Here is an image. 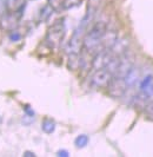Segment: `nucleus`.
I'll list each match as a JSON object with an SVG mask.
<instances>
[{
    "mask_svg": "<svg viewBox=\"0 0 153 157\" xmlns=\"http://www.w3.org/2000/svg\"><path fill=\"white\" fill-rule=\"evenodd\" d=\"M107 31V24L105 21H97L92 25L88 31L85 32L81 50L90 52L92 56L94 55L97 47L99 46L100 41L103 39L104 34Z\"/></svg>",
    "mask_w": 153,
    "mask_h": 157,
    "instance_id": "nucleus-1",
    "label": "nucleus"
},
{
    "mask_svg": "<svg viewBox=\"0 0 153 157\" xmlns=\"http://www.w3.org/2000/svg\"><path fill=\"white\" fill-rule=\"evenodd\" d=\"M65 33H66V27H65L64 19L54 21L46 32V44L48 45L50 48H57L62 43Z\"/></svg>",
    "mask_w": 153,
    "mask_h": 157,
    "instance_id": "nucleus-2",
    "label": "nucleus"
},
{
    "mask_svg": "<svg viewBox=\"0 0 153 157\" xmlns=\"http://www.w3.org/2000/svg\"><path fill=\"white\" fill-rule=\"evenodd\" d=\"M136 63V56L132 51H125L122 55L119 56V65L118 69L115 71L113 76L120 77V78H125L126 73L133 67V65Z\"/></svg>",
    "mask_w": 153,
    "mask_h": 157,
    "instance_id": "nucleus-3",
    "label": "nucleus"
},
{
    "mask_svg": "<svg viewBox=\"0 0 153 157\" xmlns=\"http://www.w3.org/2000/svg\"><path fill=\"white\" fill-rule=\"evenodd\" d=\"M21 13H23V10L17 11V12H7V13H4L2 16H0V30L5 32L14 31L18 27L20 18L23 16Z\"/></svg>",
    "mask_w": 153,
    "mask_h": 157,
    "instance_id": "nucleus-4",
    "label": "nucleus"
},
{
    "mask_svg": "<svg viewBox=\"0 0 153 157\" xmlns=\"http://www.w3.org/2000/svg\"><path fill=\"white\" fill-rule=\"evenodd\" d=\"M106 87L108 94L113 98H121L126 92V90H127V86H126V83H125L124 78L117 77V76H112V78L108 82Z\"/></svg>",
    "mask_w": 153,
    "mask_h": 157,
    "instance_id": "nucleus-5",
    "label": "nucleus"
},
{
    "mask_svg": "<svg viewBox=\"0 0 153 157\" xmlns=\"http://www.w3.org/2000/svg\"><path fill=\"white\" fill-rule=\"evenodd\" d=\"M112 78V73L103 67V69H98L94 70V73L91 78V84L95 87H105L107 86L108 82Z\"/></svg>",
    "mask_w": 153,
    "mask_h": 157,
    "instance_id": "nucleus-6",
    "label": "nucleus"
},
{
    "mask_svg": "<svg viewBox=\"0 0 153 157\" xmlns=\"http://www.w3.org/2000/svg\"><path fill=\"white\" fill-rule=\"evenodd\" d=\"M140 73H141L140 67H138V66H136V65H133V67L126 73V76H125V78H124L127 89L134 87L138 83H139V80H140Z\"/></svg>",
    "mask_w": 153,
    "mask_h": 157,
    "instance_id": "nucleus-7",
    "label": "nucleus"
},
{
    "mask_svg": "<svg viewBox=\"0 0 153 157\" xmlns=\"http://www.w3.org/2000/svg\"><path fill=\"white\" fill-rule=\"evenodd\" d=\"M101 0H87V8H86V13L85 17L83 18V21L86 23L87 25L93 20V18L95 16L97 11L100 6Z\"/></svg>",
    "mask_w": 153,
    "mask_h": 157,
    "instance_id": "nucleus-8",
    "label": "nucleus"
},
{
    "mask_svg": "<svg viewBox=\"0 0 153 157\" xmlns=\"http://www.w3.org/2000/svg\"><path fill=\"white\" fill-rule=\"evenodd\" d=\"M127 50H129V39L126 38H118L114 41V44L110 47V51L113 56H120Z\"/></svg>",
    "mask_w": 153,
    "mask_h": 157,
    "instance_id": "nucleus-9",
    "label": "nucleus"
},
{
    "mask_svg": "<svg viewBox=\"0 0 153 157\" xmlns=\"http://www.w3.org/2000/svg\"><path fill=\"white\" fill-rule=\"evenodd\" d=\"M26 0H6V11L7 12H17L21 11L25 7Z\"/></svg>",
    "mask_w": 153,
    "mask_h": 157,
    "instance_id": "nucleus-10",
    "label": "nucleus"
},
{
    "mask_svg": "<svg viewBox=\"0 0 153 157\" xmlns=\"http://www.w3.org/2000/svg\"><path fill=\"white\" fill-rule=\"evenodd\" d=\"M80 63V52H69V60H67V67L71 71H74L79 69Z\"/></svg>",
    "mask_w": 153,
    "mask_h": 157,
    "instance_id": "nucleus-11",
    "label": "nucleus"
},
{
    "mask_svg": "<svg viewBox=\"0 0 153 157\" xmlns=\"http://www.w3.org/2000/svg\"><path fill=\"white\" fill-rule=\"evenodd\" d=\"M47 5L55 12H60L65 7V0H47Z\"/></svg>",
    "mask_w": 153,
    "mask_h": 157,
    "instance_id": "nucleus-12",
    "label": "nucleus"
},
{
    "mask_svg": "<svg viewBox=\"0 0 153 157\" xmlns=\"http://www.w3.org/2000/svg\"><path fill=\"white\" fill-rule=\"evenodd\" d=\"M41 129H43V131H45L46 134H52L55 130V123L52 119H45L41 123Z\"/></svg>",
    "mask_w": 153,
    "mask_h": 157,
    "instance_id": "nucleus-13",
    "label": "nucleus"
},
{
    "mask_svg": "<svg viewBox=\"0 0 153 157\" xmlns=\"http://www.w3.org/2000/svg\"><path fill=\"white\" fill-rule=\"evenodd\" d=\"M144 115L147 119L153 121V101L150 103H147L145 105V109H144Z\"/></svg>",
    "mask_w": 153,
    "mask_h": 157,
    "instance_id": "nucleus-14",
    "label": "nucleus"
},
{
    "mask_svg": "<svg viewBox=\"0 0 153 157\" xmlns=\"http://www.w3.org/2000/svg\"><path fill=\"white\" fill-rule=\"evenodd\" d=\"M52 12H53V10L48 5H46L45 7L40 11V19H41V20H47Z\"/></svg>",
    "mask_w": 153,
    "mask_h": 157,
    "instance_id": "nucleus-15",
    "label": "nucleus"
},
{
    "mask_svg": "<svg viewBox=\"0 0 153 157\" xmlns=\"http://www.w3.org/2000/svg\"><path fill=\"white\" fill-rule=\"evenodd\" d=\"M87 143H88V138H87L86 135H80V136L76 137V145L78 147V148H84Z\"/></svg>",
    "mask_w": 153,
    "mask_h": 157,
    "instance_id": "nucleus-16",
    "label": "nucleus"
},
{
    "mask_svg": "<svg viewBox=\"0 0 153 157\" xmlns=\"http://www.w3.org/2000/svg\"><path fill=\"white\" fill-rule=\"evenodd\" d=\"M81 2V0H65V7L64 10H67V8H71L73 6H76Z\"/></svg>",
    "mask_w": 153,
    "mask_h": 157,
    "instance_id": "nucleus-17",
    "label": "nucleus"
},
{
    "mask_svg": "<svg viewBox=\"0 0 153 157\" xmlns=\"http://www.w3.org/2000/svg\"><path fill=\"white\" fill-rule=\"evenodd\" d=\"M6 11V0H0V16H2Z\"/></svg>",
    "mask_w": 153,
    "mask_h": 157,
    "instance_id": "nucleus-18",
    "label": "nucleus"
},
{
    "mask_svg": "<svg viewBox=\"0 0 153 157\" xmlns=\"http://www.w3.org/2000/svg\"><path fill=\"white\" fill-rule=\"evenodd\" d=\"M9 38H11V40H13V41H17V40H19L20 38H21V36H20L18 32L12 31V34L9 36Z\"/></svg>",
    "mask_w": 153,
    "mask_h": 157,
    "instance_id": "nucleus-19",
    "label": "nucleus"
},
{
    "mask_svg": "<svg viewBox=\"0 0 153 157\" xmlns=\"http://www.w3.org/2000/svg\"><path fill=\"white\" fill-rule=\"evenodd\" d=\"M34 156H35V154L32 152V151H25L24 152V157H34Z\"/></svg>",
    "mask_w": 153,
    "mask_h": 157,
    "instance_id": "nucleus-20",
    "label": "nucleus"
},
{
    "mask_svg": "<svg viewBox=\"0 0 153 157\" xmlns=\"http://www.w3.org/2000/svg\"><path fill=\"white\" fill-rule=\"evenodd\" d=\"M58 156H69V152L62 150V151H59V152H58Z\"/></svg>",
    "mask_w": 153,
    "mask_h": 157,
    "instance_id": "nucleus-21",
    "label": "nucleus"
}]
</instances>
